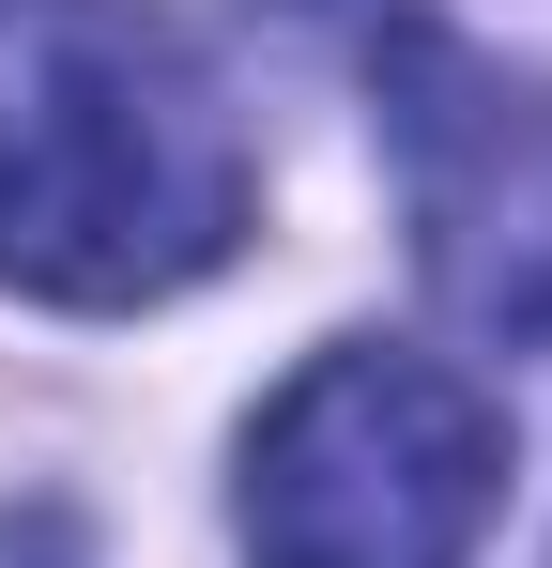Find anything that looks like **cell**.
Listing matches in <instances>:
<instances>
[{
    "label": "cell",
    "mask_w": 552,
    "mask_h": 568,
    "mask_svg": "<svg viewBox=\"0 0 552 568\" xmlns=\"http://www.w3.org/2000/svg\"><path fill=\"white\" fill-rule=\"evenodd\" d=\"M246 246V123L154 0H0V277L154 307Z\"/></svg>",
    "instance_id": "6da1fadb"
},
{
    "label": "cell",
    "mask_w": 552,
    "mask_h": 568,
    "mask_svg": "<svg viewBox=\"0 0 552 568\" xmlns=\"http://www.w3.org/2000/svg\"><path fill=\"white\" fill-rule=\"evenodd\" d=\"M507 507L491 384L415 338H338L246 430V568H460Z\"/></svg>",
    "instance_id": "7a4b0ae2"
},
{
    "label": "cell",
    "mask_w": 552,
    "mask_h": 568,
    "mask_svg": "<svg viewBox=\"0 0 552 568\" xmlns=\"http://www.w3.org/2000/svg\"><path fill=\"white\" fill-rule=\"evenodd\" d=\"M384 154L415 215V277L476 338H552V62L460 31H384Z\"/></svg>",
    "instance_id": "3957f363"
},
{
    "label": "cell",
    "mask_w": 552,
    "mask_h": 568,
    "mask_svg": "<svg viewBox=\"0 0 552 568\" xmlns=\"http://www.w3.org/2000/svg\"><path fill=\"white\" fill-rule=\"evenodd\" d=\"M0 568H78V523L62 507H0Z\"/></svg>",
    "instance_id": "277c9868"
}]
</instances>
